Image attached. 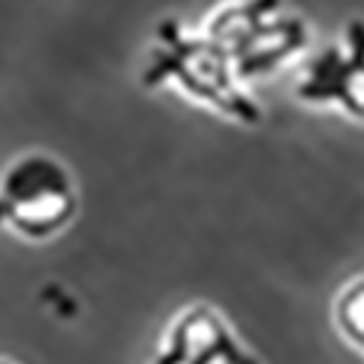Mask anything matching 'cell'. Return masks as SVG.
<instances>
[{
    "mask_svg": "<svg viewBox=\"0 0 364 364\" xmlns=\"http://www.w3.org/2000/svg\"><path fill=\"white\" fill-rule=\"evenodd\" d=\"M0 364H12V361H0Z\"/></svg>",
    "mask_w": 364,
    "mask_h": 364,
    "instance_id": "52a82bcc",
    "label": "cell"
},
{
    "mask_svg": "<svg viewBox=\"0 0 364 364\" xmlns=\"http://www.w3.org/2000/svg\"><path fill=\"white\" fill-rule=\"evenodd\" d=\"M76 213L70 172L50 155L18 158L0 178V228L26 239H50Z\"/></svg>",
    "mask_w": 364,
    "mask_h": 364,
    "instance_id": "3957f363",
    "label": "cell"
},
{
    "mask_svg": "<svg viewBox=\"0 0 364 364\" xmlns=\"http://www.w3.org/2000/svg\"><path fill=\"white\" fill-rule=\"evenodd\" d=\"M332 318H336L341 338L364 355V274L341 289L332 306Z\"/></svg>",
    "mask_w": 364,
    "mask_h": 364,
    "instance_id": "8992f818",
    "label": "cell"
},
{
    "mask_svg": "<svg viewBox=\"0 0 364 364\" xmlns=\"http://www.w3.org/2000/svg\"><path fill=\"white\" fill-rule=\"evenodd\" d=\"M146 364H262L233 332L228 318L207 306L193 303L181 312L161 336L158 350Z\"/></svg>",
    "mask_w": 364,
    "mask_h": 364,
    "instance_id": "5b68a950",
    "label": "cell"
},
{
    "mask_svg": "<svg viewBox=\"0 0 364 364\" xmlns=\"http://www.w3.org/2000/svg\"><path fill=\"white\" fill-rule=\"evenodd\" d=\"M283 0H236L225 4L207 23L236 79H257L286 65L309 44L306 21L283 15Z\"/></svg>",
    "mask_w": 364,
    "mask_h": 364,
    "instance_id": "7a4b0ae2",
    "label": "cell"
},
{
    "mask_svg": "<svg viewBox=\"0 0 364 364\" xmlns=\"http://www.w3.org/2000/svg\"><path fill=\"white\" fill-rule=\"evenodd\" d=\"M166 79L178 82L190 97L213 105L230 119L248 126L262 123V108L245 90H239V79L233 76L222 47L207 36H187L175 18H166L158 26V41L151 47L149 68L143 70L140 82L155 87Z\"/></svg>",
    "mask_w": 364,
    "mask_h": 364,
    "instance_id": "6da1fadb",
    "label": "cell"
},
{
    "mask_svg": "<svg viewBox=\"0 0 364 364\" xmlns=\"http://www.w3.org/2000/svg\"><path fill=\"white\" fill-rule=\"evenodd\" d=\"M294 97L309 105H338L353 119H364V18L347 21L344 38L306 65Z\"/></svg>",
    "mask_w": 364,
    "mask_h": 364,
    "instance_id": "277c9868",
    "label": "cell"
}]
</instances>
